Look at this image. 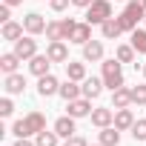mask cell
I'll list each match as a JSON object with an SVG mask.
<instances>
[{
  "label": "cell",
  "mask_w": 146,
  "mask_h": 146,
  "mask_svg": "<svg viewBox=\"0 0 146 146\" xmlns=\"http://www.w3.org/2000/svg\"><path fill=\"white\" fill-rule=\"evenodd\" d=\"M143 17H146V9L137 3V0H129L126 9L117 15V23H120V29H123V32H129V35H132V32L137 29V20H143Z\"/></svg>",
  "instance_id": "cell-1"
},
{
  "label": "cell",
  "mask_w": 146,
  "mask_h": 146,
  "mask_svg": "<svg viewBox=\"0 0 146 146\" xmlns=\"http://www.w3.org/2000/svg\"><path fill=\"white\" fill-rule=\"evenodd\" d=\"M103 66V83H106V89H120L123 86V69H120V60L117 57H112V60H103L100 63Z\"/></svg>",
  "instance_id": "cell-2"
},
{
  "label": "cell",
  "mask_w": 146,
  "mask_h": 146,
  "mask_svg": "<svg viewBox=\"0 0 146 146\" xmlns=\"http://www.w3.org/2000/svg\"><path fill=\"white\" fill-rule=\"evenodd\" d=\"M109 17H112V3H109V0H92V6L86 9V23L100 26Z\"/></svg>",
  "instance_id": "cell-3"
},
{
  "label": "cell",
  "mask_w": 146,
  "mask_h": 146,
  "mask_svg": "<svg viewBox=\"0 0 146 146\" xmlns=\"http://www.w3.org/2000/svg\"><path fill=\"white\" fill-rule=\"evenodd\" d=\"M15 54H17L20 60H32V57L37 54V40H35V35L20 37V40L15 43Z\"/></svg>",
  "instance_id": "cell-4"
},
{
  "label": "cell",
  "mask_w": 146,
  "mask_h": 146,
  "mask_svg": "<svg viewBox=\"0 0 146 146\" xmlns=\"http://www.w3.org/2000/svg\"><path fill=\"white\" fill-rule=\"evenodd\" d=\"M60 92V83H57V78L52 75H43V78H37V95L40 98H52V95H57Z\"/></svg>",
  "instance_id": "cell-5"
},
{
  "label": "cell",
  "mask_w": 146,
  "mask_h": 146,
  "mask_svg": "<svg viewBox=\"0 0 146 146\" xmlns=\"http://www.w3.org/2000/svg\"><path fill=\"white\" fill-rule=\"evenodd\" d=\"M46 54H49V60H52V63H69V49H66V43H63V40H49Z\"/></svg>",
  "instance_id": "cell-6"
},
{
  "label": "cell",
  "mask_w": 146,
  "mask_h": 146,
  "mask_svg": "<svg viewBox=\"0 0 146 146\" xmlns=\"http://www.w3.org/2000/svg\"><path fill=\"white\" fill-rule=\"evenodd\" d=\"M92 123L98 126V129H106V126H115V112L109 109V106H98V109H92Z\"/></svg>",
  "instance_id": "cell-7"
},
{
  "label": "cell",
  "mask_w": 146,
  "mask_h": 146,
  "mask_svg": "<svg viewBox=\"0 0 146 146\" xmlns=\"http://www.w3.org/2000/svg\"><path fill=\"white\" fill-rule=\"evenodd\" d=\"M66 109H69V115L75 117V120H78V117H89V115H92V100H89V98L69 100V103H66Z\"/></svg>",
  "instance_id": "cell-8"
},
{
  "label": "cell",
  "mask_w": 146,
  "mask_h": 146,
  "mask_svg": "<svg viewBox=\"0 0 146 146\" xmlns=\"http://www.w3.org/2000/svg\"><path fill=\"white\" fill-rule=\"evenodd\" d=\"M23 26H26V35H43L49 23L43 20V15H37V12H29V15L23 17Z\"/></svg>",
  "instance_id": "cell-9"
},
{
  "label": "cell",
  "mask_w": 146,
  "mask_h": 146,
  "mask_svg": "<svg viewBox=\"0 0 146 146\" xmlns=\"http://www.w3.org/2000/svg\"><path fill=\"white\" fill-rule=\"evenodd\" d=\"M49 69H52V60H49V54H35L32 60H29V72L35 78H43V75H49Z\"/></svg>",
  "instance_id": "cell-10"
},
{
  "label": "cell",
  "mask_w": 146,
  "mask_h": 146,
  "mask_svg": "<svg viewBox=\"0 0 146 146\" xmlns=\"http://www.w3.org/2000/svg\"><path fill=\"white\" fill-rule=\"evenodd\" d=\"M103 78H86L83 83H80V89H83V98H89V100H95V98H100V92H103Z\"/></svg>",
  "instance_id": "cell-11"
},
{
  "label": "cell",
  "mask_w": 146,
  "mask_h": 146,
  "mask_svg": "<svg viewBox=\"0 0 146 146\" xmlns=\"http://www.w3.org/2000/svg\"><path fill=\"white\" fill-rule=\"evenodd\" d=\"M23 120H26V129H29V137L46 129V115H43V112H29V115H26Z\"/></svg>",
  "instance_id": "cell-12"
},
{
  "label": "cell",
  "mask_w": 146,
  "mask_h": 146,
  "mask_svg": "<svg viewBox=\"0 0 146 146\" xmlns=\"http://www.w3.org/2000/svg\"><path fill=\"white\" fill-rule=\"evenodd\" d=\"M57 95H60V98L69 103V100H78V98H83V89L78 86V80H69V78H66V83H60V92H57Z\"/></svg>",
  "instance_id": "cell-13"
},
{
  "label": "cell",
  "mask_w": 146,
  "mask_h": 146,
  "mask_svg": "<svg viewBox=\"0 0 146 146\" xmlns=\"http://www.w3.org/2000/svg\"><path fill=\"white\" fill-rule=\"evenodd\" d=\"M3 89L9 92V95H23V89H26V78L23 75H6V80H3Z\"/></svg>",
  "instance_id": "cell-14"
},
{
  "label": "cell",
  "mask_w": 146,
  "mask_h": 146,
  "mask_svg": "<svg viewBox=\"0 0 146 146\" xmlns=\"http://www.w3.org/2000/svg\"><path fill=\"white\" fill-rule=\"evenodd\" d=\"M83 60H89V63L103 60V43H100V40H89V43H83Z\"/></svg>",
  "instance_id": "cell-15"
},
{
  "label": "cell",
  "mask_w": 146,
  "mask_h": 146,
  "mask_svg": "<svg viewBox=\"0 0 146 146\" xmlns=\"http://www.w3.org/2000/svg\"><path fill=\"white\" fill-rule=\"evenodd\" d=\"M23 32H26V26L23 23H15V20H9V23H3V40H12V43H17L20 37H23Z\"/></svg>",
  "instance_id": "cell-16"
},
{
  "label": "cell",
  "mask_w": 146,
  "mask_h": 146,
  "mask_svg": "<svg viewBox=\"0 0 146 146\" xmlns=\"http://www.w3.org/2000/svg\"><path fill=\"white\" fill-rule=\"evenodd\" d=\"M126 106H132V89L120 86L112 92V109H126Z\"/></svg>",
  "instance_id": "cell-17"
},
{
  "label": "cell",
  "mask_w": 146,
  "mask_h": 146,
  "mask_svg": "<svg viewBox=\"0 0 146 146\" xmlns=\"http://www.w3.org/2000/svg\"><path fill=\"white\" fill-rule=\"evenodd\" d=\"M115 126H117L120 132H126V129L135 126V115H132L129 106H126V109H115Z\"/></svg>",
  "instance_id": "cell-18"
},
{
  "label": "cell",
  "mask_w": 146,
  "mask_h": 146,
  "mask_svg": "<svg viewBox=\"0 0 146 146\" xmlns=\"http://www.w3.org/2000/svg\"><path fill=\"white\" fill-rule=\"evenodd\" d=\"M54 132H57L60 137H72V135H75V117H72V115L57 117V120H54Z\"/></svg>",
  "instance_id": "cell-19"
},
{
  "label": "cell",
  "mask_w": 146,
  "mask_h": 146,
  "mask_svg": "<svg viewBox=\"0 0 146 146\" xmlns=\"http://www.w3.org/2000/svg\"><path fill=\"white\" fill-rule=\"evenodd\" d=\"M100 32H103V40H117V37L123 35V29H120L117 17H109L106 23H100Z\"/></svg>",
  "instance_id": "cell-20"
},
{
  "label": "cell",
  "mask_w": 146,
  "mask_h": 146,
  "mask_svg": "<svg viewBox=\"0 0 146 146\" xmlns=\"http://www.w3.org/2000/svg\"><path fill=\"white\" fill-rule=\"evenodd\" d=\"M98 143H103V146H117V143H120V129H117V126H106V129H100Z\"/></svg>",
  "instance_id": "cell-21"
},
{
  "label": "cell",
  "mask_w": 146,
  "mask_h": 146,
  "mask_svg": "<svg viewBox=\"0 0 146 146\" xmlns=\"http://www.w3.org/2000/svg\"><path fill=\"white\" fill-rule=\"evenodd\" d=\"M69 40H72V43H80V46L89 43V40H92V23H78Z\"/></svg>",
  "instance_id": "cell-22"
},
{
  "label": "cell",
  "mask_w": 146,
  "mask_h": 146,
  "mask_svg": "<svg viewBox=\"0 0 146 146\" xmlns=\"http://www.w3.org/2000/svg\"><path fill=\"white\" fill-rule=\"evenodd\" d=\"M17 63H20V57H17L15 52L0 54V72H3V75H15V72H17Z\"/></svg>",
  "instance_id": "cell-23"
},
{
  "label": "cell",
  "mask_w": 146,
  "mask_h": 146,
  "mask_svg": "<svg viewBox=\"0 0 146 146\" xmlns=\"http://www.w3.org/2000/svg\"><path fill=\"white\" fill-rule=\"evenodd\" d=\"M66 78L83 83V80H86V66H83V63H75V60H69V63H66Z\"/></svg>",
  "instance_id": "cell-24"
},
{
  "label": "cell",
  "mask_w": 146,
  "mask_h": 146,
  "mask_svg": "<svg viewBox=\"0 0 146 146\" xmlns=\"http://www.w3.org/2000/svg\"><path fill=\"white\" fill-rule=\"evenodd\" d=\"M57 137H60L57 132H46L43 129V132L35 135V146H57Z\"/></svg>",
  "instance_id": "cell-25"
},
{
  "label": "cell",
  "mask_w": 146,
  "mask_h": 146,
  "mask_svg": "<svg viewBox=\"0 0 146 146\" xmlns=\"http://www.w3.org/2000/svg\"><path fill=\"white\" fill-rule=\"evenodd\" d=\"M132 46L137 54H146V29H135L132 32Z\"/></svg>",
  "instance_id": "cell-26"
},
{
  "label": "cell",
  "mask_w": 146,
  "mask_h": 146,
  "mask_svg": "<svg viewBox=\"0 0 146 146\" xmlns=\"http://www.w3.org/2000/svg\"><path fill=\"white\" fill-rule=\"evenodd\" d=\"M115 57H117L120 63H132V60H135V46H132V43H129V46H117V49H115Z\"/></svg>",
  "instance_id": "cell-27"
},
{
  "label": "cell",
  "mask_w": 146,
  "mask_h": 146,
  "mask_svg": "<svg viewBox=\"0 0 146 146\" xmlns=\"http://www.w3.org/2000/svg\"><path fill=\"white\" fill-rule=\"evenodd\" d=\"M46 37H49V40H63V23H60V20H52V23L46 26Z\"/></svg>",
  "instance_id": "cell-28"
},
{
  "label": "cell",
  "mask_w": 146,
  "mask_h": 146,
  "mask_svg": "<svg viewBox=\"0 0 146 146\" xmlns=\"http://www.w3.org/2000/svg\"><path fill=\"white\" fill-rule=\"evenodd\" d=\"M132 103L146 106V86H132Z\"/></svg>",
  "instance_id": "cell-29"
},
{
  "label": "cell",
  "mask_w": 146,
  "mask_h": 146,
  "mask_svg": "<svg viewBox=\"0 0 146 146\" xmlns=\"http://www.w3.org/2000/svg\"><path fill=\"white\" fill-rule=\"evenodd\" d=\"M132 137H135V140H146V120H135V126H132Z\"/></svg>",
  "instance_id": "cell-30"
},
{
  "label": "cell",
  "mask_w": 146,
  "mask_h": 146,
  "mask_svg": "<svg viewBox=\"0 0 146 146\" xmlns=\"http://www.w3.org/2000/svg\"><path fill=\"white\" fill-rule=\"evenodd\" d=\"M12 135H15V137H29V129H26V120H23V117H20V120H15Z\"/></svg>",
  "instance_id": "cell-31"
},
{
  "label": "cell",
  "mask_w": 146,
  "mask_h": 146,
  "mask_svg": "<svg viewBox=\"0 0 146 146\" xmlns=\"http://www.w3.org/2000/svg\"><path fill=\"white\" fill-rule=\"evenodd\" d=\"M12 112H15L12 98H3V100H0V117H12Z\"/></svg>",
  "instance_id": "cell-32"
},
{
  "label": "cell",
  "mask_w": 146,
  "mask_h": 146,
  "mask_svg": "<svg viewBox=\"0 0 146 146\" xmlns=\"http://www.w3.org/2000/svg\"><path fill=\"white\" fill-rule=\"evenodd\" d=\"M60 23H63V40H69V37H72V32H75V26H78V20H72V17H63Z\"/></svg>",
  "instance_id": "cell-33"
},
{
  "label": "cell",
  "mask_w": 146,
  "mask_h": 146,
  "mask_svg": "<svg viewBox=\"0 0 146 146\" xmlns=\"http://www.w3.org/2000/svg\"><path fill=\"white\" fill-rule=\"evenodd\" d=\"M63 146H89V143H86V137H80V135H72V137H66Z\"/></svg>",
  "instance_id": "cell-34"
},
{
  "label": "cell",
  "mask_w": 146,
  "mask_h": 146,
  "mask_svg": "<svg viewBox=\"0 0 146 146\" xmlns=\"http://www.w3.org/2000/svg\"><path fill=\"white\" fill-rule=\"evenodd\" d=\"M9 20H12V6L3 3V6H0V23H9Z\"/></svg>",
  "instance_id": "cell-35"
},
{
  "label": "cell",
  "mask_w": 146,
  "mask_h": 146,
  "mask_svg": "<svg viewBox=\"0 0 146 146\" xmlns=\"http://www.w3.org/2000/svg\"><path fill=\"white\" fill-rule=\"evenodd\" d=\"M69 3H72V0H49V6H52L54 12H63V9H66Z\"/></svg>",
  "instance_id": "cell-36"
},
{
  "label": "cell",
  "mask_w": 146,
  "mask_h": 146,
  "mask_svg": "<svg viewBox=\"0 0 146 146\" xmlns=\"http://www.w3.org/2000/svg\"><path fill=\"white\" fill-rule=\"evenodd\" d=\"M72 6H78V9H89V6H92V0H72Z\"/></svg>",
  "instance_id": "cell-37"
},
{
  "label": "cell",
  "mask_w": 146,
  "mask_h": 146,
  "mask_svg": "<svg viewBox=\"0 0 146 146\" xmlns=\"http://www.w3.org/2000/svg\"><path fill=\"white\" fill-rule=\"evenodd\" d=\"M15 146H35V143H32L29 137H17V143H15Z\"/></svg>",
  "instance_id": "cell-38"
},
{
  "label": "cell",
  "mask_w": 146,
  "mask_h": 146,
  "mask_svg": "<svg viewBox=\"0 0 146 146\" xmlns=\"http://www.w3.org/2000/svg\"><path fill=\"white\" fill-rule=\"evenodd\" d=\"M3 3H6V6H20L23 0H3Z\"/></svg>",
  "instance_id": "cell-39"
},
{
  "label": "cell",
  "mask_w": 146,
  "mask_h": 146,
  "mask_svg": "<svg viewBox=\"0 0 146 146\" xmlns=\"http://www.w3.org/2000/svg\"><path fill=\"white\" fill-rule=\"evenodd\" d=\"M140 72H143V78H146V63H143V69H140Z\"/></svg>",
  "instance_id": "cell-40"
},
{
  "label": "cell",
  "mask_w": 146,
  "mask_h": 146,
  "mask_svg": "<svg viewBox=\"0 0 146 146\" xmlns=\"http://www.w3.org/2000/svg\"><path fill=\"white\" fill-rule=\"evenodd\" d=\"M120 3H129V0H120Z\"/></svg>",
  "instance_id": "cell-41"
},
{
  "label": "cell",
  "mask_w": 146,
  "mask_h": 146,
  "mask_svg": "<svg viewBox=\"0 0 146 146\" xmlns=\"http://www.w3.org/2000/svg\"><path fill=\"white\" fill-rule=\"evenodd\" d=\"M95 146H103V143H95Z\"/></svg>",
  "instance_id": "cell-42"
},
{
  "label": "cell",
  "mask_w": 146,
  "mask_h": 146,
  "mask_svg": "<svg viewBox=\"0 0 146 146\" xmlns=\"http://www.w3.org/2000/svg\"><path fill=\"white\" fill-rule=\"evenodd\" d=\"M143 23H146V17H143Z\"/></svg>",
  "instance_id": "cell-43"
}]
</instances>
